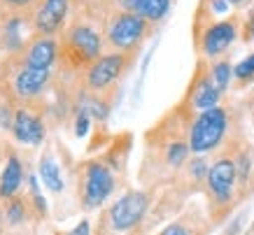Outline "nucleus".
Returning <instances> with one entry per match:
<instances>
[{
  "instance_id": "nucleus-23",
  "label": "nucleus",
  "mask_w": 254,
  "mask_h": 235,
  "mask_svg": "<svg viewBox=\"0 0 254 235\" xmlns=\"http://www.w3.org/2000/svg\"><path fill=\"white\" fill-rule=\"evenodd\" d=\"M19 26H21V19H12V21L7 23V45L9 49H16L19 47V42H16V38H19Z\"/></svg>"
},
{
  "instance_id": "nucleus-20",
  "label": "nucleus",
  "mask_w": 254,
  "mask_h": 235,
  "mask_svg": "<svg viewBox=\"0 0 254 235\" xmlns=\"http://www.w3.org/2000/svg\"><path fill=\"white\" fill-rule=\"evenodd\" d=\"M236 170H238V182L240 184H247V179H250V170H252V156L247 152H243L236 159Z\"/></svg>"
},
{
  "instance_id": "nucleus-27",
  "label": "nucleus",
  "mask_w": 254,
  "mask_h": 235,
  "mask_svg": "<svg viewBox=\"0 0 254 235\" xmlns=\"http://www.w3.org/2000/svg\"><path fill=\"white\" fill-rule=\"evenodd\" d=\"M229 2L226 0H210V9L215 12V14H224V12H229Z\"/></svg>"
},
{
  "instance_id": "nucleus-19",
  "label": "nucleus",
  "mask_w": 254,
  "mask_h": 235,
  "mask_svg": "<svg viewBox=\"0 0 254 235\" xmlns=\"http://www.w3.org/2000/svg\"><path fill=\"white\" fill-rule=\"evenodd\" d=\"M233 77L238 82H252L254 79V52L250 56H245L238 65H233Z\"/></svg>"
},
{
  "instance_id": "nucleus-24",
  "label": "nucleus",
  "mask_w": 254,
  "mask_h": 235,
  "mask_svg": "<svg viewBox=\"0 0 254 235\" xmlns=\"http://www.w3.org/2000/svg\"><path fill=\"white\" fill-rule=\"evenodd\" d=\"M23 219V205L19 200H12L7 207V221L9 224H19Z\"/></svg>"
},
{
  "instance_id": "nucleus-10",
  "label": "nucleus",
  "mask_w": 254,
  "mask_h": 235,
  "mask_svg": "<svg viewBox=\"0 0 254 235\" xmlns=\"http://www.w3.org/2000/svg\"><path fill=\"white\" fill-rule=\"evenodd\" d=\"M68 5L70 0H45V5L40 7L38 16H35V23L38 28L45 35H52L63 26L65 21V14H68Z\"/></svg>"
},
{
  "instance_id": "nucleus-9",
  "label": "nucleus",
  "mask_w": 254,
  "mask_h": 235,
  "mask_svg": "<svg viewBox=\"0 0 254 235\" xmlns=\"http://www.w3.org/2000/svg\"><path fill=\"white\" fill-rule=\"evenodd\" d=\"M12 133L23 144H40L45 140V126L38 117L28 114L26 110H19L12 119Z\"/></svg>"
},
{
  "instance_id": "nucleus-29",
  "label": "nucleus",
  "mask_w": 254,
  "mask_h": 235,
  "mask_svg": "<svg viewBox=\"0 0 254 235\" xmlns=\"http://www.w3.org/2000/svg\"><path fill=\"white\" fill-rule=\"evenodd\" d=\"M247 40H252L254 42V19L250 21V26H247Z\"/></svg>"
},
{
  "instance_id": "nucleus-5",
  "label": "nucleus",
  "mask_w": 254,
  "mask_h": 235,
  "mask_svg": "<svg viewBox=\"0 0 254 235\" xmlns=\"http://www.w3.org/2000/svg\"><path fill=\"white\" fill-rule=\"evenodd\" d=\"M205 184H208V191L215 205H229L233 198V191L238 186V170H236V161L224 156V159H217L212 166H210V173L205 177Z\"/></svg>"
},
{
  "instance_id": "nucleus-4",
  "label": "nucleus",
  "mask_w": 254,
  "mask_h": 235,
  "mask_svg": "<svg viewBox=\"0 0 254 235\" xmlns=\"http://www.w3.org/2000/svg\"><path fill=\"white\" fill-rule=\"evenodd\" d=\"M149 23L131 12H122L108 28V42L119 52H131L147 38Z\"/></svg>"
},
{
  "instance_id": "nucleus-1",
  "label": "nucleus",
  "mask_w": 254,
  "mask_h": 235,
  "mask_svg": "<svg viewBox=\"0 0 254 235\" xmlns=\"http://www.w3.org/2000/svg\"><path fill=\"white\" fill-rule=\"evenodd\" d=\"M226 130H229V112H226V107L217 105L212 110L198 112V117L189 126L187 144H189L191 154L203 156L222 144V140L226 137Z\"/></svg>"
},
{
  "instance_id": "nucleus-16",
  "label": "nucleus",
  "mask_w": 254,
  "mask_h": 235,
  "mask_svg": "<svg viewBox=\"0 0 254 235\" xmlns=\"http://www.w3.org/2000/svg\"><path fill=\"white\" fill-rule=\"evenodd\" d=\"M40 179L49 191L61 193L63 191V177H61V168L52 156H42L40 159Z\"/></svg>"
},
{
  "instance_id": "nucleus-7",
  "label": "nucleus",
  "mask_w": 254,
  "mask_h": 235,
  "mask_svg": "<svg viewBox=\"0 0 254 235\" xmlns=\"http://www.w3.org/2000/svg\"><path fill=\"white\" fill-rule=\"evenodd\" d=\"M238 38V26L233 19H224V21L210 23L203 31L200 38V52L208 59H217L219 54H224L229 47L233 45V40Z\"/></svg>"
},
{
  "instance_id": "nucleus-26",
  "label": "nucleus",
  "mask_w": 254,
  "mask_h": 235,
  "mask_svg": "<svg viewBox=\"0 0 254 235\" xmlns=\"http://www.w3.org/2000/svg\"><path fill=\"white\" fill-rule=\"evenodd\" d=\"M68 235H91V224H89L86 219H82V221L77 224V226L70 231Z\"/></svg>"
},
{
  "instance_id": "nucleus-15",
  "label": "nucleus",
  "mask_w": 254,
  "mask_h": 235,
  "mask_svg": "<svg viewBox=\"0 0 254 235\" xmlns=\"http://www.w3.org/2000/svg\"><path fill=\"white\" fill-rule=\"evenodd\" d=\"M23 182V168L19 156H9L7 166L2 170V177H0V198H12L16 191L21 189Z\"/></svg>"
},
{
  "instance_id": "nucleus-21",
  "label": "nucleus",
  "mask_w": 254,
  "mask_h": 235,
  "mask_svg": "<svg viewBox=\"0 0 254 235\" xmlns=\"http://www.w3.org/2000/svg\"><path fill=\"white\" fill-rule=\"evenodd\" d=\"M189 173H191L193 179H205L210 173V166H208V161L203 159V156H196V159L189 163Z\"/></svg>"
},
{
  "instance_id": "nucleus-25",
  "label": "nucleus",
  "mask_w": 254,
  "mask_h": 235,
  "mask_svg": "<svg viewBox=\"0 0 254 235\" xmlns=\"http://www.w3.org/2000/svg\"><path fill=\"white\" fill-rule=\"evenodd\" d=\"M159 235H191V231L185 226V224H180V221H173L168 226L163 228Z\"/></svg>"
},
{
  "instance_id": "nucleus-28",
  "label": "nucleus",
  "mask_w": 254,
  "mask_h": 235,
  "mask_svg": "<svg viewBox=\"0 0 254 235\" xmlns=\"http://www.w3.org/2000/svg\"><path fill=\"white\" fill-rule=\"evenodd\" d=\"M7 5H12V7H26V5H31L33 0H5Z\"/></svg>"
},
{
  "instance_id": "nucleus-30",
  "label": "nucleus",
  "mask_w": 254,
  "mask_h": 235,
  "mask_svg": "<svg viewBox=\"0 0 254 235\" xmlns=\"http://www.w3.org/2000/svg\"><path fill=\"white\" fill-rule=\"evenodd\" d=\"M226 2H229V5H243L245 0H226Z\"/></svg>"
},
{
  "instance_id": "nucleus-22",
  "label": "nucleus",
  "mask_w": 254,
  "mask_h": 235,
  "mask_svg": "<svg viewBox=\"0 0 254 235\" xmlns=\"http://www.w3.org/2000/svg\"><path fill=\"white\" fill-rule=\"evenodd\" d=\"M89 123H91V114L79 107L77 119H75V135H77V137H84L86 133H89Z\"/></svg>"
},
{
  "instance_id": "nucleus-3",
  "label": "nucleus",
  "mask_w": 254,
  "mask_h": 235,
  "mask_svg": "<svg viewBox=\"0 0 254 235\" xmlns=\"http://www.w3.org/2000/svg\"><path fill=\"white\" fill-rule=\"evenodd\" d=\"M115 191V175L105 163L93 161L84 168V184H82V200L86 210H96Z\"/></svg>"
},
{
  "instance_id": "nucleus-17",
  "label": "nucleus",
  "mask_w": 254,
  "mask_h": 235,
  "mask_svg": "<svg viewBox=\"0 0 254 235\" xmlns=\"http://www.w3.org/2000/svg\"><path fill=\"white\" fill-rule=\"evenodd\" d=\"M210 77H212V82H215L217 91L224 93L229 89V84L233 79V65L226 59H219V61L212 63V68H210Z\"/></svg>"
},
{
  "instance_id": "nucleus-14",
  "label": "nucleus",
  "mask_w": 254,
  "mask_h": 235,
  "mask_svg": "<svg viewBox=\"0 0 254 235\" xmlns=\"http://www.w3.org/2000/svg\"><path fill=\"white\" fill-rule=\"evenodd\" d=\"M56 61V42L52 38L35 40L28 52H26V65L28 68H42L49 70V65Z\"/></svg>"
},
{
  "instance_id": "nucleus-13",
  "label": "nucleus",
  "mask_w": 254,
  "mask_h": 235,
  "mask_svg": "<svg viewBox=\"0 0 254 235\" xmlns=\"http://www.w3.org/2000/svg\"><path fill=\"white\" fill-rule=\"evenodd\" d=\"M47 79H49V70L42 68H26L19 70L14 77V91L21 96V98H33L38 96L42 89H45Z\"/></svg>"
},
{
  "instance_id": "nucleus-8",
  "label": "nucleus",
  "mask_w": 254,
  "mask_h": 235,
  "mask_svg": "<svg viewBox=\"0 0 254 235\" xmlns=\"http://www.w3.org/2000/svg\"><path fill=\"white\" fill-rule=\"evenodd\" d=\"M68 42L72 52L79 54L82 61H98L100 59V35L93 31L91 26H72L68 33Z\"/></svg>"
},
{
  "instance_id": "nucleus-2",
  "label": "nucleus",
  "mask_w": 254,
  "mask_h": 235,
  "mask_svg": "<svg viewBox=\"0 0 254 235\" xmlns=\"http://www.w3.org/2000/svg\"><path fill=\"white\" fill-rule=\"evenodd\" d=\"M149 207V196L145 191H126L112 207H110V226L117 233H126L135 228Z\"/></svg>"
},
{
  "instance_id": "nucleus-12",
  "label": "nucleus",
  "mask_w": 254,
  "mask_h": 235,
  "mask_svg": "<svg viewBox=\"0 0 254 235\" xmlns=\"http://www.w3.org/2000/svg\"><path fill=\"white\" fill-rule=\"evenodd\" d=\"M219 98H222V93L217 91V86L210 75H200L198 79L193 82L191 91H189V103H191V107L198 110V112H205V110L217 107L219 105Z\"/></svg>"
},
{
  "instance_id": "nucleus-18",
  "label": "nucleus",
  "mask_w": 254,
  "mask_h": 235,
  "mask_svg": "<svg viewBox=\"0 0 254 235\" xmlns=\"http://www.w3.org/2000/svg\"><path fill=\"white\" fill-rule=\"evenodd\" d=\"M189 152H191V149H189V144L187 142H170L168 147H166V163H168L170 168L185 166Z\"/></svg>"
},
{
  "instance_id": "nucleus-11",
  "label": "nucleus",
  "mask_w": 254,
  "mask_h": 235,
  "mask_svg": "<svg viewBox=\"0 0 254 235\" xmlns=\"http://www.w3.org/2000/svg\"><path fill=\"white\" fill-rule=\"evenodd\" d=\"M122 7L147 23H159L170 12V0H122Z\"/></svg>"
},
{
  "instance_id": "nucleus-6",
  "label": "nucleus",
  "mask_w": 254,
  "mask_h": 235,
  "mask_svg": "<svg viewBox=\"0 0 254 235\" xmlns=\"http://www.w3.org/2000/svg\"><path fill=\"white\" fill-rule=\"evenodd\" d=\"M124 68H126V56L124 54H108L100 56L98 61L91 63V68L86 72V84L93 91H103L110 84H115L122 77Z\"/></svg>"
}]
</instances>
